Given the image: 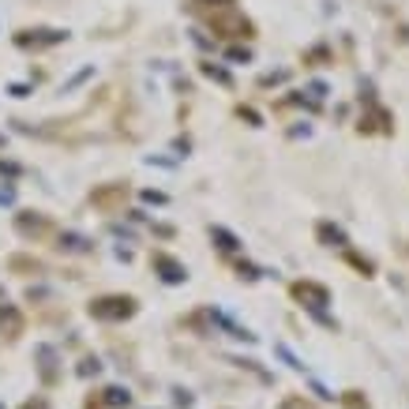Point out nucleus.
Returning a JSON list of instances; mask_svg holds the SVG:
<instances>
[{"label":"nucleus","instance_id":"obj_1","mask_svg":"<svg viewBox=\"0 0 409 409\" xmlns=\"http://www.w3.org/2000/svg\"><path fill=\"white\" fill-rule=\"evenodd\" d=\"M132 312H135L132 296H106V301L91 304V316H98V319H120V316H132Z\"/></svg>","mask_w":409,"mask_h":409},{"label":"nucleus","instance_id":"obj_2","mask_svg":"<svg viewBox=\"0 0 409 409\" xmlns=\"http://www.w3.org/2000/svg\"><path fill=\"white\" fill-rule=\"evenodd\" d=\"M293 293L301 296V301H304V296H312V301H316V304H312V308H319V304H327V290H323V285H312V282L304 285V282H301V285H296Z\"/></svg>","mask_w":409,"mask_h":409},{"label":"nucleus","instance_id":"obj_3","mask_svg":"<svg viewBox=\"0 0 409 409\" xmlns=\"http://www.w3.org/2000/svg\"><path fill=\"white\" fill-rule=\"evenodd\" d=\"M120 196H124L120 188H113V191H94V203H98V207H113Z\"/></svg>","mask_w":409,"mask_h":409},{"label":"nucleus","instance_id":"obj_4","mask_svg":"<svg viewBox=\"0 0 409 409\" xmlns=\"http://www.w3.org/2000/svg\"><path fill=\"white\" fill-rule=\"evenodd\" d=\"M106 395H109V406H128V402H132V395H128V390H120V387L106 390Z\"/></svg>","mask_w":409,"mask_h":409},{"label":"nucleus","instance_id":"obj_5","mask_svg":"<svg viewBox=\"0 0 409 409\" xmlns=\"http://www.w3.org/2000/svg\"><path fill=\"white\" fill-rule=\"evenodd\" d=\"M64 240H68L71 252H83V248H86V240H83V237H64Z\"/></svg>","mask_w":409,"mask_h":409},{"label":"nucleus","instance_id":"obj_6","mask_svg":"<svg viewBox=\"0 0 409 409\" xmlns=\"http://www.w3.org/2000/svg\"><path fill=\"white\" fill-rule=\"evenodd\" d=\"M282 409H308V406H304V398H290V402H285Z\"/></svg>","mask_w":409,"mask_h":409}]
</instances>
